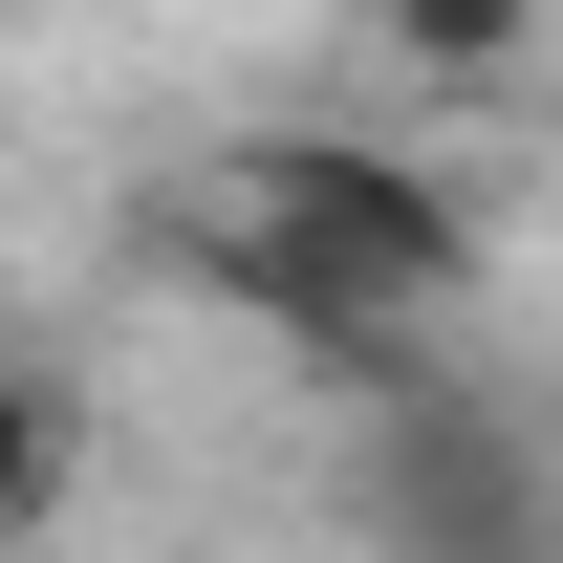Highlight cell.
<instances>
[{"instance_id": "cell-1", "label": "cell", "mask_w": 563, "mask_h": 563, "mask_svg": "<svg viewBox=\"0 0 563 563\" xmlns=\"http://www.w3.org/2000/svg\"><path fill=\"white\" fill-rule=\"evenodd\" d=\"M174 261H196L239 325L325 347V325H412V303H455L477 217L433 196L390 131H239L196 196H174Z\"/></svg>"}, {"instance_id": "cell-2", "label": "cell", "mask_w": 563, "mask_h": 563, "mask_svg": "<svg viewBox=\"0 0 563 563\" xmlns=\"http://www.w3.org/2000/svg\"><path fill=\"white\" fill-rule=\"evenodd\" d=\"M368 22H390L412 87H520L542 66V0H368Z\"/></svg>"}]
</instances>
